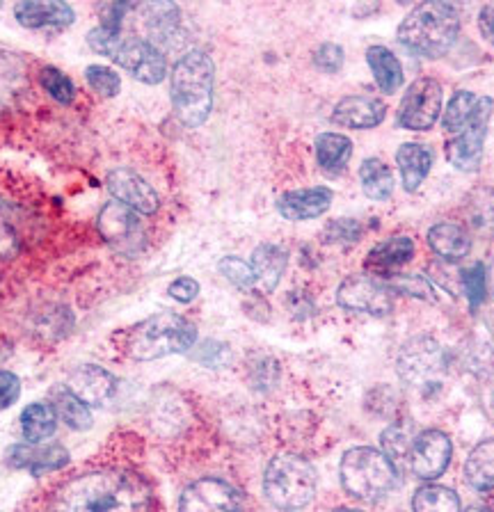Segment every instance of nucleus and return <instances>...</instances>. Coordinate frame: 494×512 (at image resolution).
Instances as JSON below:
<instances>
[{
    "instance_id": "28",
    "label": "nucleus",
    "mask_w": 494,
    "mask_h": 512,
    "mask_svg": "<svg viewBox=\"0 0 494 512\" xmlns=\"http://www.w3.org/2000/svg\"><path fill=\"white\" fill-rule=\"evenodd\" d=\"M316 160L321 170L328 174H339L353 156V142L341 133H321L316 138Z\"/></svg>"
},
{
    "instance_id": "26",
    "label": "nucleus",
    "mask_w": 494,
    "mask_h": 512,
    "mask_svg": "<svg viewBox=\"0 0 494 512\" xmlns=\"http://www.w3.org/2000/svg\"><path fill=\"white\" fill-rule=\"evenodd\" d=\"M21 208L0 192V259H17L23 250Z\"/></svg>"
},
{
    "instance_id": "48",
    "label": "nucleus",
    "mask_w": 494,
    "mask_h": 512,
    "mask_svg": "<svg viewBox=\"0 0 494 512\" xmlns=\"http://www.w3.org/2000/svg\"><path fill=\"white\" fill-rule=\"evenodd\" d=\"M488 277H490V286H492V293H494V261H492V268L488 272Z\"/></svg>"
},
{
    "instance_id": "24",
    "label": "nucleus",
    "mask_w": 494,
    "mask_h": 512,
    "mask_svg": "<svg viewBox=\"0 0 494 512\" xmlns=\"http://www.w3.org/2000/svg\"><path fill=\"white\" fill-rule=\"evenodd\" d=\"M428 245L442 261L458 263L472 252V238L456 222H440L428 231Z\"/></svg>"
},
{
    "instance_id": "4",
    "label": "nucleus",
    "mask_w": 494,
    "mask_h": 512,
    "mask_svg": "<svg viewBox=\"0 0 494 512\" xmlns=\"http://www.w3.org/2000/svg\"><path fill=\"white\" fill-rule=\"evenodd\" d=\"M87 42H90L92 51L117 62L119 67H124L142 83L158 85L167 76V62L161 48L151 44L145 37H126L122 32L97 26L87 35Z\"/></svg>"
},
{
    "instance_id": "29",
    "label": "nucleus",
    "mask_w": 494,
    "mask_h": 512,
    "mask_svg": "<svg viewBox=\"0 0 494 512\" xmlns=\"http://www.w3.org/2000/svg\"><path fill=\"white\" fill-rule=\"evenodd\" d=\"M465 478L478 492L494 490V437L474 446V451L469 453L465 462Z\"/></svg>"
},
{
    "instance_id": "41",
    "label": "nucleus",
    "mask_w": 494,
    "mask_h": 512,
    "mask_svg": "<svg viewBox=\"0 0 494 512\" xmlns=\"http://www.w3.org/2000/svg\"><path fill=\"white\" fill-rule=\"evenodd\" d=\"M85 78L87 85L101 96H115L119 92V87H122V78H119L117 71L103 67V64H90V67L85 69Z\"/></svg>"
},
{
    "instance_id": "23",
    "label": "nucleus",
    "mask_w": 494,
    "mask_h": 512,
    "mask_svg": "<svg viewBox=\"0 0 494 512\" xmlns=\"http://www.w3.org/2000/svg\"><path fill=\"white\" fill-rule=\"evenodd\" d=\"M433 149L428 144L419 142H405L401 149L396 151V163L398 170H401L403 188L408 192H417L424 186L426 176L430 174V167H433Z\"/></svg>"
},
{
    "instance_id": "3",
    "label": "nucleus",
    "mask_w": 494,
    "mask_h": 512,
    "mask_svg": "<svg viewBox=\"0 0 494 512\" xmlns=\"http://www.w3.org/2000/svg\"><path fill=\"white\" fill-rule=\"evenodd\" d=\"M460 35V10L453 3H421L398 26V42L421 58H440Z\"/></svg>"
},
{
    "instance_id": "10",
    "label": "nucleus",
    "mask_w": 494,
    "mask_h": 512,
    "mask_svg": "<svg viewBox=\"0 0 494 512\" xmlns=\"http://www.w3.org/2000/svg\"><path fill=\"white\" fill-rule=\"evenodd\" d=\"M398 378L408 387L426 389L430 384H437V373L444 368V350L440 343L430 336H417L410 339L398 352Z\"/></svg>"
},
{
    "instance_id": "35",
    "label": "nucleus",
    "mask_w": 494,
    "mask_h": 512,
    "mask_svg": "<svg viewBox=\"0 0 494 512\" xmlns=\"http://www.w3.org/2000/svg\"><path fill=\"white\" fill-rule=\"evenodd\" d=\"M478 106V96L469 90H458L453 94V99L446 106L442 115V128L449 133H458L465 128V124L472 119L474 110Z\"/></svg>"
},
{
    "instance_id": "36",
    "label": "nucleus",
    "mask_w": 494,
    "mask_h": 512,
    "mask_svg": "<svg viewBox=\"0 0 494 512\" xmlns=\"http://www.w3.org/2000/svg\"><path fill=\"white\" fill-rule=\"evenodd\" d=\"M380 444L382 453H385L394 464L408 460L414 444L410 426H405V423H392V426L380 435Z\"/></svg>"
},
{
    "instance_id": "50",
    "label": "nucleus",
    "mask_w": 494,
    "mask_h": 512,
    "mask_svg": "<svg viewBox=\"0 0 494 512\" xmlns=\"http://www.w3.org/2000/svg\"><path fill=\"white\" fill-rule=\"evenodd\" d=\"M467 512H492V510H488V508H472V510H467Z\"/></svg>"
},
{
    "instance_id": "1",
    "label": "nucleus",
    "mask_w": 494,
    "mask_h": 512,
    "mask_svg": "<svg viewBox=\"0 0 494 512\" xmlns=\"http://www.w3.org/2000/svg\"><path fill=\"white\" fill-rule=\"evenodd\" d=\"M151 487L129 469L90 471L53 496L51 512H149Z\"/></svg>"
},
{
    "instance_id": "22",
    "label": "nucleus",
    "mask_w": 494,
    "mask_h": 512,
    "mask_svg": "<svg viewBox=\"0 0 494 512\" xmlns=\"http://www.w3.org/2000/svg\"><path fill=\"white\" fill-rule=\"evenodd\" d=\"M12 467L26 469L33 476H42L46 471H58L69 464V453L62 446H14L12 448Z\"/></svg>"
},
{
    "instance_id": "13",
    "label": "nucleus",
    "mask_w": 494,
    "mask_h": 512,
    "mask_svg": "<svg viewBox=\"0 0 494 512\" xmlns=\"http://www.w3.org/2000/svg\"><path fill=\"white\" fill-rule=\"evenodd\" d=\"M99 231L117 252L131 256L142 250V238H145L142 222L138 213H133L124 204L110 202L103 208L99 215Z\"/></svg>"
},
{
    "instance_id": "43",
    "label": "nucleus",
    "mask_w": 494,
    "mask_h": 512,
    "mask_svg": "<svg viewBox=\"0 0 494 512\" xmlns=\"http://www.w3.org/2000/svg\"><path fill=\"white\" fill-rule=\"evenodd\" d=\"M314 64L325 74H337V71L344 67V48L339 44H323L316 48L314 53Z\"/></svg>"
},
{
    "instance_id": "19",
    "label": "nucleus",
    "mask_w": 494,
    "mask_h": 512,
    "mask_svg": "<svg viewBox=\"0 0 494 512\" xmlns=\"http://www.w3.org/2000/svg\"><path fill=\"white\" fill-rule=\"evenodd\" d=\"M387 115V106L376 96L355 94L341 99L332 110V124L355 128V131H366V128H376L382 124Z\"/></svg>"
},
{
    "instance_id": "33",
    "label": "nucleus",
    "mask_w": 494,
    "mask_h": 512,
    "mask_svg": "<svg viewBox=\"0 0 494 512\" xmlns=\"http://www.w3.org/2000/svg\"><path fill=\"white\" fill-rule=\"evenodd\" d=\"M53 410L74 430H87L92 426V412L81 398H76L67 387H60L53 391Z\"/></svg>"
},
{
    "instance_id": "17",
    "label": "nucleus",
    "mask_w": 494,
    "mask_h": 512,
    "mask_svg": "<svg viewBox=\"0 0 494 512\" xmlns=\"http://www.w3.org/2000/svg\"><path fill=\"white\" fill-rule=\"evenodd\" d=\"M28 90L30 83L26 64L17 53L0 46V117L19 110L23 99L28 96Z\"/></svg>"
},
{
    "instance_id": "7",
    "label": "nucleus",
    "mask_w": 494,
    "mask_h": 512,
    "mask_svg": "<svg viewBox=\"0 0 494 512\" xmlns=\"http://www.w3.org/2000/svg\"><path fill=\"white\" fill-rule=\"evenodd\" d=\"M264 490L275 508H305L316 494V469L300 455H280L268 464Z\"/></svg>"
},
{
    "instance_id": "44",
    "label": "nucleus",
    "mask_w": 494,
    "mask_h": 512,
    "mask_svg": "<svg viewBox=\"0 0 494 512\" xmlns=\"http://www.w3.org/2000/svg\"><path fill=\"white\" fill-rule=\"evenodd\" d=\"M195 359H197V362H202L204 366H209V368H222V366L229 364L231 352H229L225 343L206 341L204 346L195 352Z\"/></svg>"
},
{
    "instance_id": "15",
    "label": "nucleus",
    "mask_w": 494,
    "mask_h": 512,
    "mask_svg": "<svg viewBox=\"0 0 494 512\" xmlns=\"http://www.w3.org/2000/svg\"><path fill=\"white\" fill-rule=\"evenodd\" d=\"M451 439L442 430H426L414 437L410 462L414 476L421 480L440 478L451 462Z\"/></svg>"
},
{
    "instance_id": "32",
    "label": "nucleus",
    "mask_w": 494,
    "mask_h": 512,
    "mask_svg": "<svg viewBox=\"0 0 494 512\" xmlns=\"http://www.w3.org/2000/svg\"><path fill=\"white\" fill-rule=\"evenodd\" d=\"M467 222L476 234H494V188H476L467 197Z\"/></svg>"
},
{
    "instance_id": "14",
    "label": "nucleus",
    "mask_w": 494,
    "mask_h": 512,
    "mask_svg": "<svg viewBox=\"0 0 494 512\" xmlns=\"http://www.w3.org/2000/svg\"><path fill=\"white\" fill-rule=\"evenodd\" d=\"M106 186L115 202L124 204L138 215H154L161 208V195L149 181L142 179L138 172L126 170V167H117L108 174Z\"/></svg>"
},
{
    "instance_id": "11",
    "label": "nucleus",
    "mask_w": 494,
    "mask_h": 512,
    "mask_svg": "<svg viewBox=\"0 0 494 512\" xmlns=\"http://www.w3.org/2000/svg\"><path fill=\"white\" fill-rule=\"evenodd\" d=\"M337 302L346 311L369 316H387L394 309L392 291H389L387 284H382L369 275H355L344 279L337 291Z\"/></svg>"
},
{
    "instance_id": "42",
    "label": "nucleus",
    "mask_w": 494,
    "mask_h": 512,
    "mask_svg": "<svg viewBox=\"0 0 494 512\" xmlns=\"http://www.w3.org/2000/svg\"><path fill=\"white\" fill-rule=\"evenodd\" d=\"M218 268L236 288H243V291H250V288H254L252 268L247 266L245 261L236 259V256H225V259L218 263Z\"/></svg>"
},
{
    "instance_id": "18",
    "label": "nucleus",
    "mask_w": 494,
    "mask_h": 512,
    "mask_svg": "<svg viewBox=\"0 0 494 512\" xmlns=\"http://www.w3.org/2000/svg\"><path fill=\"white\" fill-rule=\"evenodd\" d=\"M334 192L325 186H314V188H300V190H289L277 199V211L284 220L291 222H302V220H314L321 218V215L332 206Z\"/></svg>"
},
{
    "instance_id": "37",
    "label": "nucleus",
    "mask_w": 494,
    "mask_h": 512,
    "mask_svg": "<svg viewBox=\"0 0 494 512\" xmlns=\"http://www.w3.org/2000/svg\"><path fill=\"white\" fill-rule=\"evenodd\" d=\"M364 234L362 224L353 220V218H339V220H332L325 224L323 229V240L330 245H341V247H348V245H355L360 243V238Z\"/></svg>"
},
{
    "instance_id": "21",
    "label": "nucleus",
    "mask_w": 494,
    "mask_h": 512,
    "mask_svg": "<svg viewBox=\"0 0 494 512\" xmlns=\"http://www.w3.org/2000/svg\"><path fill=\"white\" fill-rule=\"evenodd\" d=\"M286 266H289V252H286L282 245H275V243L259 245L257 250H254L252 263H250L252 275H254V286H259L264 293L275 291Z\"/></svg>"
},
{
    "instance_id": "49",
    "label": "nucleus",
    "mask_w": 494,
    "mask_h": 512,
    "mask_svg": "<svg viewBox=\"0 0 494 512\" xmlns=\"http://www.w3.org/2000/svg\"><path fill=\"white\" fill-rule=\"evenodd\" d=\"M330 512H364V510H357V508H337V510H330Z\"/></svg>"
},
{
    "instance_id": "34",
    "label": "nucleus",
    "mask_w": 494,
    "mask_h": 512,
    "mask_svg": "<svg viewBox=\"0 0 494 512\" xmlns=\"http://www.w3.org/2000/svg\"><path fill=\"white\" fill-rule=\"evenodd\" d=\"M414 512H460L458 494L442 485H426L412 499Z\"/></svg>"
},
{
    "instance_id": "2",
    "label": "nucleus",
    "mask_w": 494,
    "mask_h": 512,
    "mask_svg": "<svg viewBox=\"0 0 494 512\" xmlns=\"http://www.w3.org/2000/svg\"><path fill=\"white\" fill-rule=\"evenodd\" d=\"M215 67L209 53L188 51L174 64L170 76V96L174 115L188 128L202 126L213 108Z\"/></svg>"
},
{
    "instance_id": "31",
    "label": "nucleus",
    "mask_w": 494,
    "mask_h": 512,
    "mask_svg": "<svg viewBox=\"0 0 494 512\" xmlns=\"http://www.w3.org/2000/svg\"><path fill=\"white\" fill-rule=\"evenodd\" d=\"M364 195L373 202H387L394 192V174L380 158H366L360 167Z\"/></svg>"
},
{
    "instance_id": "5",
    "label": "nucleus",
    "mask_w": 494,
    "mask_h": 512,
    "mask_svg": "<svg viewBox=\"0 0 494 512\" xmlns=\"http://www.w3.org/2000/svg\"><path fill=\"white\" fill-rule=\"evenodd\" d=\"M197 341V327L179 314H158L135 325L126 336V352L140 362H151L188 352Z\"/></svg>"
},
{
    "instance_id": "8",
    "label": "nucleus",
    "mask_w": 494,
    "mask_h": 512,
    "mask_svg": "<svg viewBox=\"0 0 494 512\" xmlns=\"http://www.w3.org/2000/svg\"><path fill=\"white\" fill-rule=\"evenodd\" d=\"M492 117V99L490 96H478V106L474 115L446 142V160L460 172H476L483 160V144L488 135V124Z\"/></svg>"
},
{
    "instance_id": "12",
    "label": "nucleus",
    "mask_w": 494,
    "mask_h": 512,
    "mask_svg": "<svg viewBox=\"0 0 494 512\" xmlns=\"http://www.w3.org/2000/svg\"><path fill=\"white\" fill-rule=\"evenodd\" d=\"M179 512H245L241 494L220 478H202L181 494Z\"/></svg>"
},
{
    "instance_id": "39",
    "label": "nucleus",
    "mask_w": 494,
    "mask_h": 512,
    "mask_svg": "<svg viewBox=\"0 0 494 512\" xmlns=\"http://www.w3.org/2000/svg\"><path fill=\"white\" fill-rule=\"evenodd\" d=\"M389 291L412 295V298L419 300H435V291L421 275H403V272H394L387 279Z\"/></svg>"
},
{
    "instance_id": "40",
    "label": "nucleus",
    "mask_w": 494,
    "mask_h": 512,
    "mask_svg": "<svg viewBox=\"0 0 494 512\" xmlns=\"http://www.w3.org/2000/svg\"><path fill=\"white\" fill-rule=\"evenodd\" d=\"M39 83H42V87L46 92H49L55 101L60 103H71L74 101V83H71V78L62 74L60 69L55 67H46L42 69V74H39Z\"/></svg>"
},
{
    "instance_id": "46",
    "label": "nucleus",
    "mask_w": 494,
    "mask_h": 512,
    "mask_svg": "<svg viewBox=\"0 0 494 512\" xmlns=\"http://www.w3.org/2000/svg\"><path fill=\"white\" fill-rule=\"evenodd\" d=\"M167 293H170V298H174L177 302H193L197 295H199V284L195 282L193 277H179L174 279V282L170 284V288H167Z\"/></svg>"
},
{
    "instance_id": "9",
    "label": "nucleus",
    "mask_w": 494,
    "mask_h": 512,
    "mask_svg": "<svg viewBox=\"0 0 494 512\" xmlns=\"http://www.w3.org/2000/svg\"><path fill=\"white\" fill-rule=\"evenodd\" d=\"M444 92L435 78H417L405 90L396 122L405 131H428L442 115Z\"/></svg>"
},
{
    "instance_id": "6",
    "label": "nucleus",
    "mask_w": 494,
    "mask_h": 512,
    "mask_svg": "<svg viewBox=\"0 0 494 512\" xmlns=\"http://www.w3.org/2000/svg\"><path fill=\"white\" fill-rule=\"evenodd\" d=\"M396 483V464L376 448H350L341 460V485L355 499L378 501L392 492Z\"/></svg>"
},
{
    "instance_id": "25",
    "label": "nucleus",
    "mask_w": 494,
    "mask_h": 512,
    "mask_svg": "<svg viewBox=\"0 0 494 512\" xmlns=\"http://www.w3.org/2000/svg\"><path fill=\"white\" fill-rule=\"evenodd\" d=\"M414 256V243L410 236H394L373 247L366 256V270L376 275H392V270L401 268Z\"/></svg>"
},
{
    "instance_id": "38",
    "label": "nucleus",
    "mask_w": 494,
    "mask_h": 512,
    "mask_svg": "<svg viewBox=\"0 0 494 512\" xmlns=\"http://www.w3.org/2000/svg\"><path fill=\"white\" fill-rule=\"evenodd\" d=\"M460 282L465 288L469 309L476 311L485 300V293H488V270H485L483 263H476V266L460 272Z\"/></svg>"
},
{
    "instance_id": "20",
    "label": "nucleus",
    "mask_w": 494,
    "mask_h": 512,
    "mask_svg": "<svg viewBox=\"0 0 494 512\" xmlns=\"http://www.w3.org/2000/svg\"><path fill=\"white\" fill-rule=\"evenodd\" d=\"M14 16L23 28H49V26H69L74 23L76 14L67 3L60 0H23L14 5Z\"/></svg>"
},
{
    "instance_id": "45",
    "label": "nucleus",
    "mask_w": 494,
    "mask_h": 512,
    "mask_svg": "<svg viewBox=\"0 0 494 512\" xmlns=\"http://www.w3.org/2000/svg\"><path fill=\"white\" fill-rule=\"evenodd\" d=\"M21 396V380L10 371H0V412L17 403Z\"/></svg>"
},
{
    "instance_id": "27",
    "label": "nucleus",
    "mask_w": 494,
    "mask_h": 512,
    "mask_svg": "<svg viewBox=\"0 0 494 512\" xmlns=\"http://www.w3.org/2000/svg\"><path fill=\"white\" fill-rule=\"evenodd\" d=\"M366 62L373 71L378 87L385 94H394L403 87V67L387 46H371L366 51Z\"/></svg>"
},
{
    "instance_id": "47",
    "label": "nucleus",
    "mask_w": 494,
    "mask_h": 512,
    "mask_svg": "<svg viewBox=\"0 0 494 512\" xmlns=\"http://www.w3.org/2000/svg\"><path fill=\"white\" fill-rule=\"evenodd\" d=\"M478 30H481L485 42L494 46V3L483 5L478 12Z\"/></svg>"
},
{
    "instance_id": "30",
    "label": "nucleus",
    "mask_w": 494,
    "mask_h": 512,
    "mask_svg": "<svg viewBox=\"0 0 494 512\" xmlns=\"http://www.w3.org/2000/svg\"><path fill=\"white\" fill-rule=\"evenodd\" d=\"M55 426H58V414L49 403H33L21 412V432L28 444H42L53 435Z\"/></svg>"
},
{
    "instance_id": "16",
    "label": "nucleus",
    "mask_w": 494,
    "mask_h": 512,
    "mask_svg": "<svg viewBox=\"0 0 494 512\" xmlns=\"http://www.w3.org/2000/svg\"><path fill=\"white\" fill-rule=\"evenodd\" d=\"M67 389L76 398H81L87 407H99L113 398L117 380L113 373L106 371V368H101L97 364H85L78 366L76 371H71Z\"/></svg>"
}]
</instances>
